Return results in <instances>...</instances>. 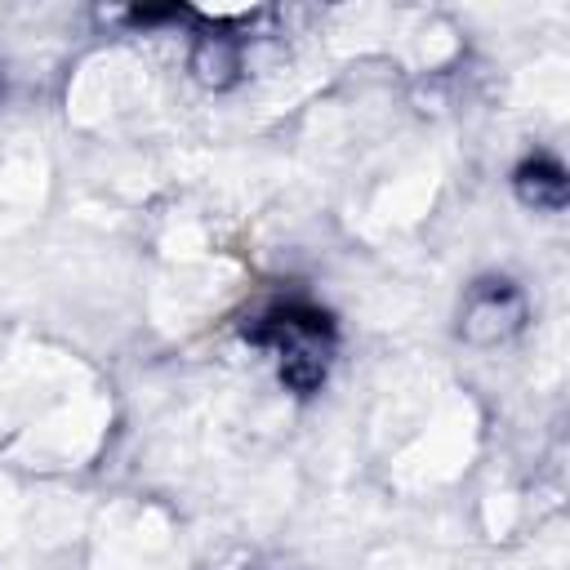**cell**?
<instances>
[{
	"mask_svg": "<svg viewBox=\"0 0 570 570\" xmlns=\"http://www.w3.org/2000/svg\"><path fill=\"white\" fill-rule=\"evenodd\" d=\"M191 67H196V76H200L205 85L223 89V85H227V80L240 71V58H236V49L227 45V36H205V40L196 45Z\"/></svg>",
	"mask_w": 570,
	"mask_h": 570,
	"instance_id": "obj_4",
	"label": "cell"
},
{
	"mask_svg": "<svg viewBox=\"0 0 570 570\" xmlns=\"http://www.w3.org/2000/svg\"><path fill=\"white\" fill-rule=\"evenodd\" d=\"M512 183H517V196L525 205H534V209H561L566 205V169L557 160H548V156L525 160Z\"/></svg>",
	"mask_w": 570,
	"mask_h": 570,
	"instance_id": "obj_3",
	"label": "cell"
},
{
	"mask_svg": "<svg viewBox=\"0 0 570 570\" xmlns=\"http://www.w3.org/2000/svg\"><path fill=\"white\" fill-rule=\"evenodd\" d=\"M245 334H249V343H258L276 356L285 387L316 392L325 383L330 356H334V325L325 312L303 307V303H285V307H272L267 316H258Z\"/></svg>",
	"mask_w": 570,
	"mask_h": 570,
	"instance_id": "obj_1",
	"label": "cell"
},
{
	"mask_svg": "<svg viewBox=\"0 0 570 570\" xmlns=\"http://www.w3.org/2000/svg\"><path fill=\"white\" fill-rule=\"evenodd\" d=\"M525 325V298L508 276H485L463 294L459 334L476 347H494Z\"/></svg>",
	"mask_w": 570,
	"mask_h": 570,
	"instance_id": "obj_2",
	"label": "cell"
}]
</instances>
